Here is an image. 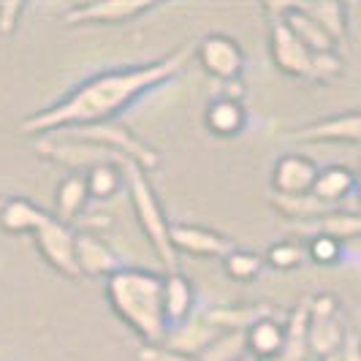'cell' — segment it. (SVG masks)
<instances>
[{
    "mask_svg": "<svg viewBox=\"0 0 361 361\" xmlns=\"http://www.w3.org/2000/svg\"><path fill=\"white\" fill-rule=\"evenodd\" d=\"M193 52H196L193 44H182L152 63L95 73L90 79L79 82L57 104L25 117L19 130L30 136H52L57 130H68V128L111 123L120 111L133 106L142 95L180 76L185 66L190 63Z\"/></svg>",
    "mask_w": 361,
    "mask_h": 361,
    "instance_id": "obj_1",
    "label": "cell"
},
{
    "mask_svg": "<svg viewBox=\"0 0 361 361\" xmlns=\"http://www.w3.org/2000/svg\"><path fill=\"white\" fill-rule=\"evenodd\" d=\"M166 274L123 267L106 280V299L114 315L130 326L145 345H161L169 331L163 305Z\"/></svg>",
    "mask_w": 361,
    "mask_h": 361,
    "instance_id": "obj_2",
    "label": "cell"
},
{
    "mask_svg": "<svg viewBox=\"0 0 361 361\" xmlns=\"http://www.w3.org/2000/svg\"><path fill=\"white\" fill-rule=\"evenodd\" d=\"M123 174H126V190L133 215L139 220L142 231L149 239V245L155 247L158 258L163 261L166 271H180L177 267V250L171 245V223L163 212L161 201L155 196V188L147 177V171L142 166H136L133 161L123 163Z\"/></svg>",
    "mask_w": 361,
    "mask_h": 361,
    "instance_id": "obj_3",
    "label": "cell"
},
{
    "mask_svg": "<svg viewBox=\"0 0 361 361\" xmlns=\"http://www.w3.org/2000/svg\"><path fill=\"white\" fill-rule=\"evenodd\" d=\"M63 136L79 139V142H90V145H98V147H106V149H114V152L126 155L128 161L142 166L147 174L161 166V152L152 145H147L142 136H136L128 126L117 123V120H111V123H98V126L68 128V130H63Z\"/></svg>",
    "mask_w": 361,
    "mask_h": 361,
    "instance_id": "obj_4",
    "label": "cell"
},
{
    "mask_svg": "<svg viewBox=\"0 0 361 361\" xmlns=\"http://www.w3.org/2000/svg\"><path fill=\"white\" fill-rule=\"evenodd\" d=\"M348 331L340 299L334 293H315L310 299V353L318 359L340 353Z\"/></svg>",
    "mask_w": 361,
    "mask_h": 361,
    "instance_id": "obj_5",
    "label": "cell"
},
{
    "mask_svg": "<svg viewBox=\"0 0 361 361\" xmlns=\"http://www.w3.org/2000/svg\"><path fill=\"white\" fill-rule=\"evenodd\" d=\"M193 57L199 60L204 73H209L215 82H231V79H242L245 71V49L236 38L226 36V33H207L196 44Z\"/></svg>",
    "mask_w": 361,
    "mask_h": 361,
    "instance_id": "obj_6",
    "label": "cell"
},
{
    "mask_svg": "<svg viewBox=\"0 0 361 361\" xmlns=\"http://www.w3.org/2000/svg\"><path fill=\"white\" fill-rule=\"evenodd\" d=\"M158 3L149 0H95V3H76L63 14L66 27H90V25H123L133 22L142 14H149Z\"/></svg>",
    "mask_w": 361,
    "mask_h": 361,
    "instance_id": "obj_7",
    "label": "cell"
},
{
    "mask_svg": "<svg viewBox=\"0 0 361 361\" xmlns=\"http://www.w3.org/2000/svg\"><path fill=\"white\" fill-rule=\"evenodd\" d=\"M269 52L274 60V68L280 73H286L290 79L310 82L315 52H310L302 44V38L296 36L280 17H269Z\"/></svg>",
    "mask_w": 361,
    "mask_h": 361,
    "instance_id": "obj_8",
    "label": "cell"
},
{
    "mask_svg": "<svg viewBox=\"0 0 361 361\" xmlns=\"http://www.w3.org/2000/svg\"><path fill=\"white\" fill-rule=\"evenodd\" d=\"M36 247L38 253L44 255V261L52 267L54 271H60L68 280H79V267H76V231L71 226L60 223L57 217H49V223L38 231Z\"/></svg>",
    "mask_w": 361,
    "mask_h": 361,
    "instance_id": "obj_9",
    "label": "cell"
},
{
    "mask_svg": "<svg viewBox=\"0 0 361 361\" xmlns=\"http://www.w3.org/2000/svg\"><path fill=\"white\" fill-rule=\"evenodd\" d=\"M290 142L296 145H331V142L361 145V111H345V114L324 117L305 128H296L290 133Z\"/></svg>",
    "mask_w": 361,
    "mask_h": 361,
    "instance_id": "obj_10",
    "label": "cell"
},
{
    "mask_svg": "<svg viewBox=\"0 0 361 361\" xmlns=\"http://www.w3.org/2000/svg\"><path fill=\"white\" fill-rule=\"evenodd\" d=\"M318 163L299 155V152H288L280 155L274 169H271V193L277 196H307L315 188L318 180Z\"/></svg>",
    "mask_w": 361,
    "mask_h": 361,
    "instance_id": "obj_11",
    "label": "cell"
},
{
    "mask_svg": "<svg viewBox=\"0 0 361 361\" xmlns=\"http://www.w3.org/2000/svg\"><path fill=\"white\" fill-rule=\"evenodd\" d=\"M171 245L174 250H182L188 255L220 258V261L236 247L231 236L207 228V226H196V223H171Z\"/></svg>",
    "mask_w": 361,
    "mask_h": 361,
    "instance_id": "obj_12",
    "label": "cell"
},
{
    "mask_svg": "<svg viewBox=\"0 0 361 361\" xmlns=\"http://www.w3.org/2000/svg\"><path fill=\"white\" fill-rule=\"evenodd\" d=\"M264 14L269 17H280L296 36L302 38V44L307 47L310 52H334L337 44L324 33V27L310 17L307 11L302 8V3H267Z\"/></svg>",
    "mask_w": 361,
    "mask_h": 361,
    "instance_id": "obj_13",
    "label": "cell"
},
{
    "mask_svg": "<svg viewBox=\"0 0 361 361\" xmlns=\"http://www.w3.org/2000/svg\"><path fill=\"white\" fill-rule=\"evenodd\" d=\"M220 329L209 324L204 318V312H196L190 315L185 324L180 326H171L166 331V340H163V348L174 350V353H182V356H190V359H199L201 353L209 348V345L217 340Z\"/></svg>",
    "mask_w": 361,
    "mask_h": 361,
    "instance_id": "obj_14",
    "label": "cell"
},
{
    "mask_svg": "<svg viewBox=\"0 0 361 361\" xmlns=\"http://www.w3.org/2000/svg\"><path fill=\"white\" fill-rule=\"evenodd\" d=\"M204 318L220 331H247L264 318H283V312L267 302L255 305H217L204 310Z\"/></svg>",
    "mask_w": 361,
    "mask_h": 361,
    "instance_id": "obj_15",
    "label": "cell"
},
{
    "mask_svg": "<svg viewBox=\"0 0 361 361\" xmlns=\"http://www.w3.org/2000/svg\"><path fill=\"white\" fill-rule=\"evenodd\" d=\"M76 267L82 277H104L109 280L114 271L123 269L120 258L114 255V250L106 242H101L92 234H76Z\"/></svg>",
    "mask_w": 361,
    "mask_h": 361,
    "instance_id": "obj_16",
    "label": "cell"
},
{
    "mask_svg": "<svg viewBox=\"0 0 361 361\" xmlns=\"http://www.w3.org/2000/svg\"><path fill=\"white\" fill-rule=\"evenodd\" d=\"M288 231L299 236H331L337 242L343 239H359L361 236V212H345V209H334L329 215L310 220V223H290Z\"/></svg>",
    "mask_w": 361,
    "mask_h": 361,
    "instance_id": "obj_17",
    "label": "cell"
},
{
    "mask_svg": "<svg viewBox=\"0 0 361 361\" xmlns=\"http://www.w3.org/2000/svg\"><path fill=\"white\" fill-rule=\"evenodd\" d=\"M247 337V356L255 361H277L286 343V315L283 318H264L245 331Z\"/></svg>",
    "mask_w": 361,
    "mask_h": 361,
    "instance_id": "obj_18",
    "label": "cell"
},
{
    "mask_svg": "<svg viewBox=\"0 0 361 361\" xmlns=\"http://www.w3.org/2000/svg\"><path fill=\"white\" fill-rule=\"evenodd\" d=\"M310 299H299L290 312H286V343L277 361H305L310 356Z\"/></svg>",
    "mask_w": 361,
    "mask_h": 361,
    "instance_id": "obj_19",
    "label": "cell"
},
{
    "mask_svg": "<svg viewBox=\"0 0 361 361\" xmlns=\"http://www.w3.org/2000/svg\"><path fill=\"white\" fill-rule=\"evenodd\" d=\"M87 201H90V190H87L85 171H68L60 180L57 193H54V217L68 226V223L82 217Z\"/></svg>",
    "mask_w": 361,
    "mask_h": 361,
    "instance_id": "obj_20",
    "label": "cell"
},
{
    "mask_svg": "<svg viewBox=\"0 0 361 361\" xmlns=\"http://www.w3.org/2000/svg\"><path fill=\"white\" fill-rule=\"evenodd\" d=\"M193 302H196V290H193L190 277H185L182 271H166L163 305H166L169 329L185 324V321L193 315Z\"/></svg>",
    "mask_w": 361,
    "mask_h": 361,
    "instance_id": "obj_21",
    "label": "cell"
},
{
    "mask_svg": "<svg viewBox=\"0 0 361 361\" xmlns=\"http://www.w3.org/2000/svg\"><path fill=\"white\" fill-rule=\"evenodd\" d=\"M49 212H44L27 199H8L3 212H0V228L6 234H38L47 223H49Z\"/></svg>",
    "mask_w": 361,
    "mask_h": 361,
    "instance_id": "obj_22",
    "label": "cell"
},
{
    "mask_svg": "<svg viewBox=\"0 0 361 361\" xmlns=\"http://www.w3.org/2000/svg\"><path fill=\"white\" fill-rule=\"evenodd\" d=\"M204 123H207V128L215 136L231 139V136H239L245 130L247 109L239 101H226V98H215L212 95V101L207 104V111H204Z\"/></svg>",
    "mask_w": 361,
    "mask_h": 361,
    "instance_id": "obj_23",
    "label": "cell"
},
{
    "mask_svg": "<svg viewBox=\"0 0 361 361\" xmlns=\"http://www.w3.org/2000/svg\"><path fill=\"white\" fill-rule=\"evenodd\" d=\"M353 190H356V174H353L348 166L334 163V166H326V169L318 171L312 196L321 199L324 204H329V207H337V209H340V204H343Z\"/></svg>",
    "mask_w": 361,
    "mask_h": 361,
    "instance_id": "obj_24",
    "label": "cell"
},
{
    "mask_svg": "<svg viewBox=\"0 0 361 361\" xmlns=\"http://www.w3.org/2000/svg\"><path fill=\"white\" fill-rule=\"evenodd\" d=\"M269 204L283 217H288L290 223H310V220H318V217L337 209V207H329L321 199H315L312 193H307V196H277V193H271Z\"/></svg>",
    "mask_w": 361,
    "mask_h": 361,
    "instance_id": "obj_25",
    "label": "cell"
},
{
    "mask_svg": "<svg viewBox=\"0 0 361 361\" xmlns=\"http://www.w3.org/2000/svg\"><path fill=\"white\" fill-rule=\"evenodd\" d=\"M126 163V161H123ZM123 163H98L85 171L90 199L109 201L114 199L120 190H126V174H123Z\"/></svg>",
    "mask_w": 361,
    "mask_h": 361,
    "instance_id": "obj_26",
    "label": "cell"
},
{
    "mask_svg": "<svg viewBox=\"0 0 361 361\" xmlns=\"http://www.w3.org/2000/svg\"><path fill=\"white\" fill-rule=\"evenodd\" d=\"M302 8L324 27V33L334 44H345L348 41V6L345 3H334V0H326V3H302Z\"/></svg>",
    "mask_w": 361,
    "mask_h": 361,
    "instance_id": "obj_27",
    "label": "cell"
},
{
    "mask_svg": "<svg viewBox=\"0 0 361 361\" xmlns=\"http://www.w3.org/2000/svg\"><path fill=\"white\" fill-rule=\"evenodd\" d=\"M247 359V337L245 331H220L217 340L196 361H245Z\"/></svg>",
    "mask_w": 361,
    "mask_h": 361,
    "instance_id": "obj_28",
    "label": "cell"
},
{
    "mask_svg": "<svg viewBox=\"0 0 361 361\" xmlns=\"http://www.w3.org/2000/svg\"><path fill=\"white\" fill-rule=\"evenodd\" d=\"M307 261V245L296 242V239H280L269 245V250L264 255V264H269L277 271H293Z\"/></svg>",
    "mask_w": 361,
    "mask_h": 361,
    "instance_id": "obj_29",
    "label": "cell"
},
{
    "mask_svg": "<svg viewBox=\"0 0 361 361\" xmlns=\"http://www.w3.org/2000/svg\"><path fill=\"white\" fill-rule=\"evenodd\" d=\"M264 269V258L253 250H242V247H234L231 253L223 258V271L231 277V280H239V283H250L255 280Z\"/></svg>",
    "mask_w": 361,
    "mask_h": 361,
    "instance_id": "obj_30",
    "label": "cell"
},
{
    "mask_svg": "<svg viewBox=\"0 0 361 361\" xmlns=\"http://www.w3.org/2000/svg\"><path fill=\"white\" fill-rule=\"evenodd\" d=\"M343 258V242L331 236H312L307 242V261L318 267H334Z\"/></svg>",
    "mask_w": 361,
    "mask_h": 361,
    "instance_id": "obj_31",
    "label": "cell"
},
{
    "mask_svg": "<svg viewBox=\"0 0 361 361\" xmlns=\"http://www.w3.org/2000/svg\"><path fill=\"white\" fill-rule=\"evenodd\" d=\"M345 71L343 57L337 52H318L312 57V71H310V82L315 85H326L331 79H337Z\"/></svg>",
    "mask_w": 361,
    "mask_h": 361,
    "instance_id": "obj_32",
    "label": "cell"
},
{
    "mask_svg": "<svg viewBox=\"0 0 361 361\" xmlns=\"http://www.w3.org/2000/svg\"><path fill=\"white\" fill-rule=\"evenodd\" d=\"M22 11H25V3H0V36L17 33Z\"/></svg>",
    "mask_w": 361,
    "mask_h": 361,
    "instance_id": "obj_33",
    "label": "cell"
},
{
    "mask_svg": "<svg viewBox=\"0 0 361 361\" xmlns=\"http://www.w3.org/2000/svg\"><path fill=\"white\" fill-rule=\"evenodd\" d=\"M136 359L139 361H196V359H190V356L174 353V350H169V348H163V345H145V348L136 353Z\"/></svg>",
    "mask_w": 361,
    "mask_h": 361,
    "instance_id": "obj_34",
    "label": "cell"
},
{
    "mask_svg": "<svg viewBox=\"0 0 361 361\" xmlns=\"http://www.w3.org/2000/svg\"><path fill=\"white\" fill-rule=\"evenodd\" d=\"M245 95H247V87H245V82L242 79H231V82H217V92L215 98H226V101H245Z\"/></svg>",
    "mask_w": 361,
    "mask_h": 361,
    "instance_id": "obj_35",
    "label": "cell"
},
{
    "mask_svg": "<svg viewBox=\"0 0 361 361\" xmlns=\"http://www.w3.org/2000/svg\"><path fill=\"white\" fill-rule=\"evenodd\" d=\"M340 356H343V361H361V337L356 331H348Z\"/></svg>",
    "mask_w": 361,
    "mask_h": 361,
    "instance_id": "obj_36",
    "label": "cell"
},
{
    "mask_svg": "<svg viewBox=\"0 0 361 361\" xmlns=\"http://www.w3.org/2000/svg\"><path fill=\"white\" fill-rule=\"evenodd\" d=\"M356 193H359V201H361V171L356 174Z\"/></svg>",
    "mask_w": 361,
    "mask_h": 361,
    "instance_id": "obj_37",
    "label": "cell"
},
{
    "mask_svg": "<svg viewBox=\"0 0 361 361\" xmlns=\"http://www.w3.org/2000/svg\"><path fill=\"white\" fill-rule=\"evenodd\" d=\"M321 361H343V356H340V353H334V356H326V359H321Z\"/></svg>",
    "mask_w": 361,
    "mask_h": 361,
    "instance_id": "obj_38",
    "label": "cell"
},
{
    "mask_svg": "<svg viewBox=\"0 0 361 361\" xmlns=\"http://www.w3.org/2000/svg\"><path fill=\"white\" fill-rule=\"evenodd\" d=\"M6 201H8V199H6V196H0V212H3V207H6Z\"/></svg>",
    "mask_w": 361,
    "mask_h": 361,
    "instance_id": "obj_39",
    "label": "cell"
},
{
    "mask_svg": "<svg viewBox=\"0 0 361 361\" xmlns=\"http://www.w3.org/2000/svg\"><path fill=\"white\" fill-rule=\"evenodd\" d=\"M245 361H255V359H250V356H247V359H245Z\"/></svg>",
    "mask_w": 361,
    "mask_h": 361,
    "instance_id": "obj_40",
    "label": "cell"
}]
</instances>
